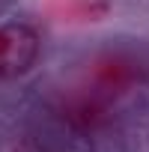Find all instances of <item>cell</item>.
<instances>
[{"label": "cell", "mask_w": 149, "mask_h": 152, "mask_svg": "<svg viewBox=\"0 0 149 152\" xmlns=\"http://www.w3.org/2000/svg\"><path fill=\"white\" fill-rule=\"evenodd\" d=\"M39 57V33L30 24H0V81L21 78Z\"/></svg>", "instance_id": "6da1fadb"}, {"label": "cell", "mask_w": 149, "mask_h": 152, "mask_svg": "<svg viewBox=\"0 0 149 152\" xmlns=\"http://www.w3.org/2000/svg\"><path fill=\"white\" fill-rule=\"evenodd\" d=\"M134 81H137V66L122 54H102L99 60H93L87 75V87H93L104 99L125 93Z\"/></svg>", "instance_id": "7a4b0ae2"}, {"label": "cell", "mask_w": 149, "mask_h": 152, "mask_svg": "<svg viewBox=\"0 0 149 152\" xmlns=\"http://www.w3.org/2000/svg\"><path fill=\"white\" fill-rule=\"evenodd\" d=\"M57 107H60V116L74 128H96L107 119V99L99 96L93 87H81V90L66 93L57 102Z\"/></svg>", "instance_id": "3957f363"}, {"label": "cell", "mask_w": 149, "mask_h": 152, "mask_svg": "<svg viewBox=\"0 0 149 152\" xmlns=\"http://www.w3.org/2000/svg\"><path fill=\"white\" fill-rule=\"evenodd\" d=\"M48 9L63 21H102L110 12V0H48Z\"/></svg>", "instance_id": "277c9868"}]
</instances>
